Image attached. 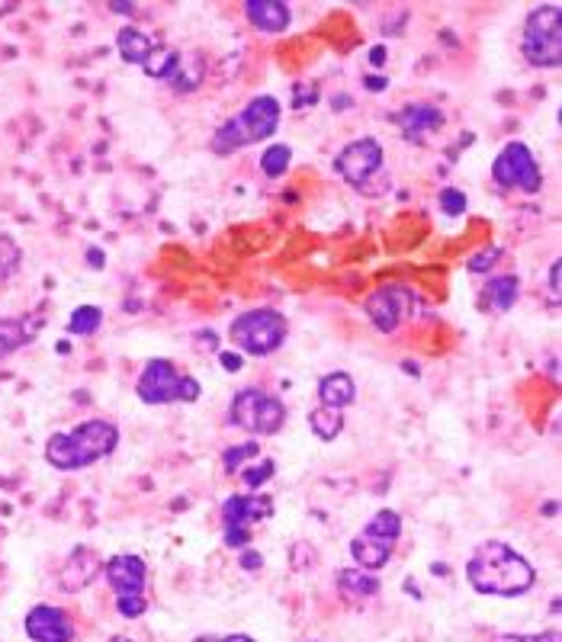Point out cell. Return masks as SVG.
Instances as JSON below:
<instances>
[{"label":"cell","instance_id":"obj_1","mask_svg":"<svg viewBox=\"0 0 562 642\" xmlns=\"http://www.w3.org/2000/svg\"><path fill=\"white\" fill-rule=\"evenodd\" d=\"M466 578L473 591L492 594V598H521L537 582V572L521 553H514L508 543L485 540L473 549L466 562Z\"/></svg>","mask_w":562,"mask_h":642},{"label":"cell","instance_id":"obj_2","mask_svg":"<svg viewBox=\"0 0 562 642\" xmlns=\"http://www.w3.org/2000/svg\"><path fill=\"white\" fill-rule=\"evenodd\" d=\"M119 443V431L113 421H84L68 434H52L45 443V460L58 472H74L110 456Z\"/></svg>","mask_w":562,"mask_h":642},{"label":"cell","instance_id":"obj_3","mask_svg":"<svg viewBox=\"0 0 562 642\" xmlns=\"http://www.w3.org/2000/svg\"><path fill=\"white\" fill-rule=\"evenodd\" d=\"M277 126H280L277 97H254L235 119L222 122L216 129V135H212V151H216V155H232V151L245 145L270 139V135L277 132Z\"/></svg>","mask_w":562,"mask_h":642},{"label":"cell","instance_id":"obj_4","mask_svg":"<svg viewBox=\"0 0 562 642\" xmlns=\"http://www.w3.org/2000/svg\"><path fill=\"white\" fill-rule=\"evenodd\" d=\"M521 52L534 68H556L562 61V7H534L524 20Z\"/></svg>","mask_w":562,"mask_h":642},{"label":"cell","instance_id":"obj_5","mask_svg":"<svg viewBox=\"0 0 562 642\" xmlns=\"http://www.w3.org/2000/svg\"><path fill=\"white\" fill-rule=\"evenodd\" d=\"M399 537H402V517L389 508L376 511L370 517V524L351 540V556L357 562V569H367V572L383 569L389 556L396 553Z\"/></svg>","mask_w":562,"mask_h":642},{"label":"cell","instance_id":"obj_6","mask_svg":"<svg viewBox=\"0 0 562 642\" xmlns=\"http://www.w3.org/2000/svg\"><path fill=\"white\" fill-rule=\"evenodd\" d=\"M135 392H139V399L145 405L196 402V399H200V382H196L193 376H180L171 360L155 357V360L145 363Z\"/></svg>","mask_w":562,"mask_h":642},{"label":"cell","instance_id":"obj_7","mask_svg":"<svg viewBox=\"0 0 562 642\" xmlns=\"http://www.w3.org/2000/svg\"><path fill=\"white\" fill-rule=\"evenodd\" d=\"M286 331H290L286 315L277 309H251L232 321V341L254 357H267L273 350H280Z\"/></svg>","mask_w":562,"mask_h":642},{"label":"cell","instance_id":"obj_8","mask_svg":"<svg viewBox=\"0 0 562 642\" xmlns=\"http://www.w3.org/2000/svg\"><path fill=\"white\" fill-rule=\"evenodd\" d=\"M232 424H238L241 431L257 434V437H270L277 434L283 421H286V408L280 399L261 392V389H241L232 399Z\"/></svg>","mask_w":562,"mask_h":642},{"label":"cell","instance_id":"obj_9","mask_svg":"<svg viewBox=\"0 0 562 642\" xmlns=\"http://www.w3.org/2000/svg\"><path fill=\"white\" fill-rule=\"evenodd\" d=\"M273 514L270 495H232L222 504V527H225V546L229 549H248L251 546V527L267 521Z\"/></svg>","mask_w":562,"mask_h":642},{"label":"cell","instance_id":"obj_10","mask_svg":"<svg viewBox=\"0 0 562 642\" xmlns=\"http://www.w3.org/2000/svg\"><path fill=\"white\" fill-rule=\"evenodd\" d=\"M492 177L498 187L508 190H524V193H540L543 174L537 167V158L530 155V148L524 142H508L501 148V155L492 164Z\"/></svg>","mask_w":562,"mask_h":642},{"label":"cell","instance_id":"obj_11","mask_svg":"<svg viewBox=\"0 0 562 642\" xmlns=\"http://www.w3.org/2000/svg\"><path fill=\"white\" fill-rule=\"evenodd\" d=\"M412 305H415V293L408 286H399V283H392V286H379L376 293L367 299V318L373 321V325L383 331V334H392L399 325H402V318L412 312Z\"/></svg>","mask_w":562,"mask_h":642},{"label":"cell","instance_id":"obj_12","mask_svg":"<svg viewBox=\"0 0 562 642\" xmlns=\"http://www.w3.org/2000/svg\"><path fill=\"white\" fill-rule=\"evenodd\" d=\"M379 167H383V145L376 139H357L344 145V151L334 158V171H338L351 187H363Z\"/></svg>","mask_w":562,"mask_h":642},{"label":"cell","instance_id":"obj_13","mask_svg":"<svg viewBox=\"0 0 562 642\" xmlns=\"http://www.w3.org/2000/svg\"><path fill=\"white\" fill-rule=\"evenodd\" d=\"M23 630L33 642H74V620L55 604H36L23 620Z\"/></svg>","mask_w":562,"mask_h":642},{"label":"cell","instance_id":"obj_14","mask_svg":"<svg viewBox=\"0 0 562 642\" xmlns=\"http://www.w3.org/2000/svg\"><path fill=\"white\" fill-rule=\"evenodd\" d=\"M103 572H106V582H110V588L116 591V598H123V594H142L145 591L148 569H145V559L142 556L119 553L113 559H106Z\"/></svg>","mask_w":562,"mask_h":642},{"label":"cell","instance_id":"obj_15","mask_svg":"<svg viewBox=\"0 0 562 642\" xmlns=\"http://www.w3.org/2000/svg\"><path fill=\"white\" fill-rule=\"evenodd\" d=\"M100 572H103V559L90 546H78V549H71L62 572H58V585H62V591H68V594H78V591L90 588V582H94Z\"/></svg>","mask_w":562,"mask_h":642},{"label":"cell","instance_id":"obj_16","mask_svg":"<svg viewBox=\"0 0 562 642\" xmlns=\"http://www.w3.org/2000/svg\"><path fill=\"white\" fill-rule=\"evenodd\" d=\"M396 122L408 142H424L434 129L444 126V113L431 103H412L396 116Z\"/></svg>","mask_w":562,"mask_h":642},{"label":"cell","instance_id":"obj_17","mask_svg":"<svg viewBox=\"0 0 562 642\" xmlns=\"http://www.w3.org/2000/svg\"><path fill=\"white\" fill-rule=\"evenodd\" d=\"M245 17L257 33H286L293 23V13L283 0H248Z\"/></svg>","mask_w":562,"mask_h":642},{"label":"cell","instance_id":"obj_18","mask_svg":"<svg viewBox=\"0 0 562 642\" xmlns=\"http://www.w3.org/2000/svg\"><path fill=\"white\" fill-rule=\"evenodd\" d=\"M334 582H338L341 598L351 601V604L370 601V598H376V591H379V578L373 572H367V569H341L338 575H334Z\"/></svg>","mask_w":562,"mask_h":642},{"label":"cell","instance_id":"obj_19","mask_svg":"<svg viewBox=\"0 0 562 642\" xmlns=\"http://www.w3.org/2000/svg\"><path fill=\"white\" fill-rule=\"evenodd\" d=\"M318 399L325 408H347L357 399V386L347 373H328L318 382Z\"/></svg>","mask_w":562,"mask_h":642},{"label":"cell","instance_id":"obj_20","mask_svg":"<svg viewBox=\"0 0 562 642\" xmlns=\"http://www.w3.org/2000/svg\"><path fill=\"white\" fill-rule=\"evenodd\" d=\"M116 49H119V55H123V61H129V65H145V58L151 55L155 45H151V39L142 33V29L126 26V29H119Z\"/></svg>","mask_w":562,"mask_h":642},{"label":"cell","instance_id":"obj_21","mask_svg":"<svg viewBox=\"0 0 562 642\" xmlns=\"http://www.w3.org/2000/svg\"><path fill=\"white\" fill-rule=\"evenodd\" d=\"M29 341H33V328L23 318H0V360L17 354Z\"/></svg>","mask_w":562,"mask_h":642},{"label":"cell","instance_id":"obj_22","mask_svg":"<svg viewBox=\"0 0 562 642\" xmlns=\"http://www.w3.org/2000/svg\"><path fill=\"white\" fill-rule=\"evenodd\" d=\"M309 427L315 431V437L322 440H334L341 431H344V411L341 408H325L318 405L312 415H309Z\"/></svg>","mask_w":562,"mask_h":642},{"label":"cell","instance_id":"obj_23","mask_svg":"<svg viewBox=\"0 0 562 642\" xmlns=\"http://www.w3.org/2000/svg\"><path fill=\"white\" fill-rule=\"evenodd\" d=\"M177 61L180 55L174 49H151V55L145 58V74L148 78H155V81H171L174 78V71H177Z\"/></svg>","mask_w":562,"mask_h":642},{"label":"cell","instance_id":"obj_24","mask_svg":"<svg viewBox=\"0 0 562 642\" xmlns=\"http://www.w3.org/2000/svg\"><path fill=\"white\" fill-rule=\"evenodd\" d=\"M100 325H103V312L97 309V305H81V309H74L71 318H68V331L81 334V338H87V334H97Z\"/></svg>","mask_w":562,"mask_h":642},{"label":"cell","instance_id":"obj_25","mask_svg":"<svg viewBox=\"0 0 562 642\" xmlns=\"http://www.w3.org/2000/svg\"><path fill=\"white\" fill-rule=\"evenodd\" d=\"M518 293H521V280L518 277H495L489 283V296H492V305L498 312H508L514 305V299H518Z\"/></svg>","mask_w":562,"mask_h":642},{"label":"cell","instance_id":"obj_26","mask_svg":"<svg viewBox=\"0 0 562 642\" xmlns=\"http://www.w3.org/2000/svg\"><path fill=\"white\" fill-rule=\"evenodd\" d=\"M290 161H293V148L290 145H270L261 155V171L267 177H280V174H286Z\"/></svg>","mask_w":562,"mask_h":642},{"label":"cell","instance_id":"obj_27","mask_svg":"<svg viewBox=\"0 0 562 642\" xmlns=\"http://www.w3.org/2000/svg\"><path fill=\"white\" fill-rule=\"evenodd\" d=\"M20 261H23L20 244L13 241L7 232H0V280H10L13 273L20 270Z\"/></svg>","mask_w":562,"mask_h":642},{"label":"cell","instance_id":"obj_28","mask_svg":"<svg viewBox=\"0 0 562 642\" xmlns=\"http://www.w3.org/2000/svg\"><path fill=\"white\" fill-rule=\"evenodd\" d=\"M257 453H261V443H257V440H248V443H241V447L225 450V456H222L225 472H238V469H241V463H245V460H254Z\"/></svg>","mask_w":562,"mask_h":642},{"label":"cell","instance_id":"obj_29","mask_svg":"<svg viewBox=\"0 0 562 642\" xmlns=\"http://www.w3.org/2000/svg\"><path fill=\"white\" fill-rule=\"evenodd\" d=\"M273 472H277V466H273L270 460L254 463L251 469H241V482H245L248 488H261L273 479Z\"/></svg>","mask_w":562,"mask_h":642},{"label":"cell","instance_id":"obj_30","mask_svg":"<svg viewBox=\"0 0 562 642\" xmlns=\"http://www.w3.org/2000/svg\"><path fill=\"white\" fill-rule=\"evenodd\" d=\"M116 610H119V617L139 620L148 610V601H145V594H123V598H116Z\"/></svg>","mask_w":562,"mask_h":642},{"label":"cell","instance_id":"obj_31","mask_svg":"<svg viewBox=\"0 0 562 642\" xmlns=\"http://www.w3.org/2000/svg\"><path fill=\"white\" fill-rule=\"evenodd\" d=\"M466 206H469V200L463 190H453V187L440 190V209H444L447 216H460V212H466Z\"/></svg>","mask_w":562,"mask_h":642},{"label":"cell","instance_id":"obj_32","mask_svg":"<svg viewBox=\"0 0 562 642\" xmlns=\"http://www.w3.org/2000/svg\"><path fill=\"white\" fill-rule=\"evenodd\" d=\"M498 248H485V251H479L476 257H469V273H485V270H492V264L498 261Z\"/></svg>","mask_w":562,"mask_h":642},{"label":"cell","instance_id":"obj_33","mask_svg":"<svg viewBox=\"0 0 562 642\" xmlns=\"http://www.w3.org/2000/svg\"><path fill=\"white\" fill-rule=\"evenodd\" d=\"M261 565H264V556L257 553V549H251V546L241 549V569H245V572H257Z\"/></svg>","mask_w":562,"mask_h":642},{"label":"cell","instance_id":"obj_34","mask_svg":"<svg viewBox=\"0 0 562 642\" xmlns=\"http://www.w3.org/2000/svg\"><path fill=\"white\" fill-rule=\"evenodd\" d=\"M219 360H222V370H229V373H238L241 366H245V357H241L238 350H222Z\"/></svg>","mask_w":562,"mask_h":642},{"label":"cell","instance_id":"obj_35","mask_svg":"<svg viewBox=\"0 0 562 642\" xmlns=\"http://www.w3.org/2000/svg\"><path fill=\"white\" fill-rule=\"evenodd\" d=\"M363 84H367V90H373V94H383V90L389 87V78H383V74H367Z\"/></svg>","mask_w":562,"mask_h":642},{"label":"cell","instance_id":"obj_36","mask_svg":"<svg viewBox=\"0 0 562 642\" xmlns=\"http://www.w3.org/2000/svg\"><path fill=\"white\" fill-rule=\"evenodd\" d=\"M546 289H550L553 299H559V261L550 264V280H546Z\"/></svg>","mask_w":562,"mask_h":642},{"label":"cell","instance_id":"obj_37","mask_svg":"<svg viewBox=\"0 0 562 642\" xmlns=\"http://www.w3.org/2000/svg\"><path fill=\"white\" fill-rule=\"evenodd\" d=\"M87 264L94 267V270H100L106 261H103V251L100 248H87Z\"/></svg>","mask_w":562,"mask_h":642},{"label":"cell","instance_id":"obj_38","mask_svg":"<svg viewBox=\"0 0 562 642\" xmlns=\"http://www.w3.org/2000/svg\"><path fill=\"white\" fill-rule=\"evenodd\" d=\"M196 341H200V347H209V350L219 347V338L212 331H200V338H196Z\"/></svg>","mask_w":562,"mask_h":642},{"label":"cell","instance_id":"obj_39","mask_svg":"<svg viewBox=\"0 0 562 642\" xmlns=\"http://www.w3.org/2000/svg\"><path fill=\"white\" fill-rule=\"evenodd\" d=\"M370 61H373V65H383V61H386V49H383V45H373V49H370Z\"/></svg>","mask_w":562,"mask_h":642},{"label":"cell","instance_id":"obj_40","mask_svg":"<svg viewBox=\"0 0 562 642\" xmlns=\"http://www.w3.org/2000/svg\"><path fill=\"white\" fill-rule=\"evenodd\" d=\"M492 642H534V636H495Z\"/></svg>","mask_w":562,"mask_h":642},{"label":"cell","instance_id":"obj_41","mask_svg":"<svg viewBox=\"0 0 562 642\" xmlns=\"http://www.w3.org/2000/svg\"><path fill=\"white\" fill-rule=\"evenodd\" d=\"M534 642H559V633H556V630H550V633H537V636H534Z\"/></svg>","mask_w":562,"mask_h":642},{"label":"cell","instance_id":"obj_42","mask_svg":"<svg viewBox=\"0 0 562 642\" xmlns=\"http://www.w3.org/2000/svg\"><path fill=\"white\" fill-rule=\"evenodd\" d=\"M219 642H254L251 636H245V633H235V636H222Z\"/></svg>","mask_w":562,"mask_h":642},{"label":"cell","instance_id":"obj_43","mask_svg":"<svg viewBox=\"0 0 562 642\" xmlns=\"http://www.w3.org/2000/svg\"><path fill=\"white\" fill-rule=\"evenodd\" d=\"M351 106V97H334V110H347Z\"/></svg>","mask_w":562,"mask_h":642},{"label":"cell","instance_id":"obj_44","mask_svg":"<svg viewBox=\"0 0 562 642\" xmlns=\"http://www.w3.org/2000/svg\"><path fill=\"white\" fill-rule=\"evenodd\" d=\"M110 7H113L116 13H132V10H135L132 4H110Z\"/></svg>","mask_w":562,"mask_h":642},{"label":"cell","instance_id":"obj_45","mask_svg":"<svg viewBox=\"0 0 562 642\" xmlns=\"http://www.w3.org/2000/svg\"><path fill=\"white\" fill-rule=\"evenodd\" d=\"M556 511H559V504H556V501L546 504V517H556Z\"/></svg>","mask_w":562,"mask_h":642},{"label":"cell","instance_id":"obj_46","mask_svg":"<svg viewBox=\"0 0 562 642\" xmlns=\"http://www.w3.org/2000/svg\"><path fill=\"white\" fill-rule=\"evenodd\" d=\"M110 642H132V639H129V636H113Z\"/></svg>","mask_w":562,"mask_h":642}]
</instances>
